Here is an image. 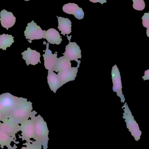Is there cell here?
Segmentation results:
<instances>
[{
    "label": "cell",
    "mask_w": 149,
    "mask_h": 149,
    "mask_svg": "<svg viewBox=\"0 0 149 149\" xmlns=\"http://www.w3.org/2000/svg\"><path fill=\"white\" fill-rule=\"evenodd\" d=\"M31 117L33 119L34 123L33 140L41 143L43 149H47L49 140L48 136L49 130L47 123L40 115L36 116V115H34Z\"/></svg>",
    "instance_id": "obj_1"
},
{
    "label": "cell",
    "mask_w": 149,
    "mask_h": 149,
    "mask_svg": "<svg viewBox=\"0 0 149 149\" xmlns=\"http://www.w3.org/2000/svg\"><path fill=\"white\" fill-rule=\"evenodd\" d=\"M32 102L28 101V100L22 102L18 107L14 109L9 115V118H11L17 124H21L27 120L34 115L37 113L32 111Z\"/></svg>",
    "instance_id": "obj_2"
},
{
    "label": "cell",
    "mask_w": 149,
    "mask_h": 149,
    "mask_svg": "<svg viewBox=\"0 0 149 149\" xmlns=\"http://www.w3.org/2000/svg\"><path fill=\"white\" fill-rule=\"evenodd\" d=\"M26 100L25 98L17 97L9 93L2 94L0 95V112L9 116L14 109Z\"/></svg>",
    "instance_id": "obj_3"
},
{
    "label": "cell",
    "mask_w": 149,
    "mask_h": 149,
    "mask_svg": "<svg viewBox=\"0 0 149 149\" xmlns=\"http://www.w3.org/2000/svg\"><path fill=\"white\" fill-rule=\"evenodd\" d=\"M124 113L123 114V118L125 120L127 124V128L131 133V135L134 137L136 141H139L141 138L142 132L140 130L139 125L135 120L127 103H125L123 107Z\"/></svg>",
    "instance_id": "obj_4"
},
{
    "label": "cell",
    "mask_w": 149,
    "mask_h": 149,
    "mask_svg": "<svg viewBox=\"0 0 149 149\" xmlns=\"http://www.w3.org/2000/svg\"><path fill=\"white\" fill-rule=\"evenodd\" d=\"M44 30H43L40 26L37 25L34 21L27 24L24 36L26 39H28L30 43L34 40H39L44 38Z\"/></svg>",
    "instance_id": "obj_5"
},
{
    "label": "cell",
    "mask_w": 149,
    "mask_h": 149,
    "mask_svg": "<svg viewBox=\"0 0 149 149\" xmlns=\"http://www.w3.org/2000/svg\"><path fill=\"white\" fill-rule=\"evenodd\" d=\"M68 38L69 43L66 46L65 52L63 53L64 56L70 61H75L78 63V68L80 66V61H78L79 58H81V51L79 46L75 42H71L70 41L71 36Z\"/></svg>",
    "instance_id": "obj_6"
},
{
    "label": "cell",
    "mask_w": 149,
    "mask_h": 149,
    "mask_svg": "<svg viewBox=\"0 0 149 149\" xmlns=\"http://www.w3.org/2000/svg\"><path fill=\"white\" fill-rule=\"evenodd\" d=\"M20 131L22 133L18 138L26 142H30L34 134V123L32 117L20 124Z\"/></svg>",
    "instance_id": "obj_7"
},
{
    "label": "cell",
    "mask_w": 149,
    "mask_h": 149,
    "mask_svg": "<svg viewBox=\"0 0 149 149\" xmlns=\"http://www.w3.org/2000/svg\"><path fill=\"white\" fill-rule=\"evenodd\" d=\"M112 78L113 83V91L115 92L118 96L120 98L121 102L122 103H124L125 99L122 93V84L120 73L116 65L113 66L112 68Z\"/></svg>",
    "instance_id": "obj_8"
},
{
    "label": "cell",
    "mask_w": 149,
    "mask_h": 149,
    "mask_svg": "<svg viewBox=\"0 0 149 149\" xmlns=\"http://www.w3.org/2000/svg\"><path fill=\"white\" fill-rule=\"evenodd\" d=\"M2 122H0V129L10 136L17 140L16 134L20 131V125L9 117Z\"/></svg>",
    "instance_id": "obj_9"
},
{
    "label": "cell",
    "mask_w": 149,
    "mask_h": 149,
    "mask_svg": "<svg viewBox=\"0 0 149 149\" xmlns=\"http://www.w3.org/2000/svg\"><path fill=\"white\" fill-rule=\"evenodd\" d=\"M22 58L25 61L27 66L29 65H35L38 63H41L40 61L41 55L40 52L35 50H32L30 48H27V50L22 52Z\"/></svg>",
    "instance_id": "obj_10"
},
{
    "label": "cell",
    "mask_w": 149,
    "mask_h": 149,
    "mask_svg": "<svg viewBox=\"0 0 149 149\" xmlns=\"http://www.w3.org/2000/svg\"><path fill=\"white\" fill-rule=\"evenodd\" d=\"M49 44H46V49L43 56L45 69L48 70H52L57 60V52L52 54L51 51L49 49Z\"/></svg>",
    "instance_id": "obj_11"
},
{
    "label": "cell",
    "mask_w": 149,
    "mask_h": 149,
    "mask_svg": "<svg viewBox=\"0 0 149 149\" xmlns=\"http://www.w3.org/2000/svg\"><path fill=\"white\" fill-rule=\"evenodd\" d=\"M78 72V67H71L66 70L58 72L57 74L59 81L62 85L69 81L75 80Z\"/></svg>",
    "instance_id": "obj_12"
},
{
    "label": "cell",
    "mask_w": 149,
    "mask_h": 149,
    "mask_svg": "<svg viewBox=\"0 0 149 149\" xmlns=\"http://www.w3.org/2000/svg\"><path fill=\"white\" fill-rule=\"evenodd\" d=\"M0 21L3 28L8 30L15 23L16 17L12 12H8L6 10H2L0 12Z\"/></svg>",
    "instance_id": "obj_13"
},
{
    "label": "cell",
    "mask_w": 149,
    "mask_h": 149,
    "mask_svg": "<svg viewBox=\"0 0 149 149\" xmlns=\"http://www.w3.org/2000/svg\"><path fill=\"white\" fill-rule=\"evenodd\" d=\"M63 10L66 14L74 15L75 17L79 20L84 18L85 13L82 8H80L76 3H70L65 4L63 6Z\"/></svg>",
    "instance_id": "obj_14"
},
{
    "label": "cell",
    "mask_w": 149,
    "mask_h": 149,
    "mask_svg": "<svg viewBox=\"0 0 149 149\" xmlns=\"http://www.w3.org/2000/svg\"><path fill=\"white\" fill-rule=\"evenodd\" d=\"M44 39H46L49 43L57 45L60 44L62 42L59 32L54 29H49L46 31L44 30Z\"/></svg>",
    "instance_id": "obj_15"
},
{
    "label": "cell",
    "mask_w": 149,
    "mask_h": 149,
    "mask_svg": "<svg viewBox=\"0 0 149 149\" xmlns=\"http://www.w3.org/2000/svg\"><path fill=\"white\" fill-rule=\"evenodd\" d=\"M14 142L15 144H18L19 142L16 141V140L10 136L7 133L0 129V147L3 149L4 147H6L8 149H16L17 146L15 145L14 147L11 145V142Z\"/></svg>",
    "instance_id": "obj_16"
},
{
    "label": "cell",
    "mask_w": 149,
    "mask_h": 149,
    "mask_svg": "<svg viewBox=\"0 0 149 149\" xmlns=\"http://www.w3.org/2000/svg\"><path fill=\"white\" fill-rule=\"evenodd\" d=\"M47 82L51 91L56 93L57 90L63 86L61 84L57 74L52 70H48Z\"/></svg>",
    "instance_id": "obj_17"
},
{
    "label": "cell",
    "mask_w": 149,
    "mask_h": 149,
    "mask_svg": "<svg viewBox=\"0 0 149 149\" xmlns=\"http://www.w3.org/2000/svg\"><path fill=\"white\" fill-rule=\"evenodd\" d=\"M58 22V29L61 31V34L65 36L71 32V22L68 18L57 16Z\"/></svg>",
    "instance_id": "obj_18"
},
{
    "label": "cell",
    "mask_w": 149,
    "mask_h": 149,
    "mask_svg": "<svg viewBox=\"0 0 149 149\" xmlns=\"http://www.w3.org/2000/svg\"><path fill=\"white\" fill-rule=\"evenodd\" d=\"M71 67V61L64 56L57 58V63L52 71L56 72L63 71L70 69Z\"/></svg>",
    "instance_id": "obj_19"
},
{
    "label": "cell",
    "mask_w": 149,
    "mask_h": 149,
    "mask_svg": "<svg viewBox=\"0 0 149 149\" xmlns=\"http://www.w3.org/2000/svg\"><path fill=\"white\" fill-rule=\"evenodd\" d=\"M14 42V37L11 35L5 34L0 35V49L6 50Z\"/></svg>",
    "instance_id": "obj_20"
},
{
    "label": "cell",
    "mask_w": 149,
    "mask_h": 149,
    "mask_svg": "<svg viewBox=\"0 0 149 149\" xmlns=\"http://www.w3.org/2000/svg\"><path fill=\"white\" fill-rule=\"evenodd\" d=\"M23 145L26 146L23 147L21 149H42V145L40 143L36 141H31L30 142H26Z\"/></svg>",
    "instance_id": "obj_21"
},
{
    "label": "cell",
    "mask_w": 149,
    "mask_h": 149,
    "mask_svg": "<svg viewBox=\"0 0 149 149\" xmlns=\"http://www.w3.org/2000/svg\"><path fill=\"white\" fill-rule=\"evenodd\" d=\"M133 8L137 10H143L145 7V3L143 0H133Z\"/></svg>",
    "instance_id": "obj_22"
},
{
    "label": "cell",
    "mask_w": 149,
    "mask_h": 149,
    "mask_svg": "<svg viewBox=\"0 0 149 149\" xmlns=\"http://www.w3.org/2000/svg\"><path fill=\"white\" fill-rule=\"evenodd\" d=\"M143 25L145 28H147V34L148 37H149V13H144L143 17Z\"/></svg>",
    "instance_id": "obj_23"
},
{
    "label": "cell",
    "mask_w": 149,
    "mask_h": 149,
    "mask_svg": "<svg viewBox=\"0 0 149 149\" xmlns=\"http://www.w3.org/2000/svg\"><path fill=\"white\" fill-rule=\"evenodd\" d=\"M8 117V115L4 113L0 112V122L3 121L5 119Z\"/></svg>",
    "instance_id": "obj_24"
},
{
    "label": "cell",
    "mask_w": 149,
    "mask_h": 149,
    "mask_svg": "<svg viewBox=\"0 0 149 149\" xmlns=\"http://www.w3.org/2000/svg\"><path fill=\"white\" fill-rule=\"evenodd\" d=\"M143 79L144 81L147 80L149 79V70L145 71L144 72V75L143 76Z\"/></svg>",
    "instance_id": "obj_25"
},
{
    "label": "cell",
    "mask_w": 149,
    "mask_h": 149,
    "mask_svg": "<svg viewBox=\"0 0 149 149\" xmlns=\"http://www.w3.org/2000/svg\"><path fill=\"white\" fill-rule=\"evenodd\" d=\"M89 1L92 2L94 3H96L97 2L100 3L102 4L107 2V1L106 0H89Z\"/></svg>",
    "instance_id": "obj_26"
},
{
    "label": "cell",
    "mask_w": 149,
    "mask_h": 149,
    "mask_svg": "<svg viewBox=\"0 0 149 149\" xmlns=\"http://www.w3.org/2000/svg\"><path fill=\"white\" fill-rule=\"evenodd\" d=\"M24 1H30V0H24Z\"/></svg>",
    "instance_id": "obj_27"
}]
</instances>
